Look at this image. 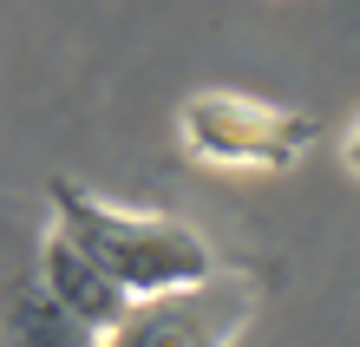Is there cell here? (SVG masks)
Instances as JSON below:
<instances>
[{
    "label": "cell",
    "mask_w": 360,
    "mask_h": 347,
    "mask_svg": "<svg viewBox=\"0 0 360 347\" xmlns=\"http://www.w3.org/2000/svg\"><path fill=\"white\" fill-rule=\"evenodd\" d=\"M39 282H46V289L66 301V308L86 321L92 334H112L118 321L138 308V301L124 295L118 282H112V275H105L86 249L72 243V236H59V229H46V243H39Z\"/></svg>",
    "instance_id": "obj_4"
},
{
    "label": "cell",
    "mask_w": 360,
    "mask_h": 347,
    "mask_svg": "<svg viewBox=\"0 0 360 347\" xmlns=\"http://www.w3.org/2000/svg\"><path fill=\"white\" fill-rule=\"evenodd\" d=\"M177 144L217 170H288L308 158L314 118L243 99V92H197L177 112Z\"/></svg>",
    "instance_id": "obj_2"
},
{
    "label": "cell",
    "mask_w": 360,
    "mask_h": 347,
    "mask_svg": "<svg viewBox=\"0 0 360 347\" xmlns=\"http://www.w3.org/2000/svg\"><path fill=\"white\" fill-rule=\"evenodd\" d=\"M13 347H105V334H92L46 282H27L13 295Z\"/></svg>",
    "instance_id": "obj_5"
},
{
    "label": "cell",
    "mask_w": 360,
    "mask_h": 347,
    "mask_svg": "<svg viewBox=\"0 0 360 347\" xmlns=\"http://www.w3.org/2000/svg\"><path fill=\"white\" fill-rule=\"evenodd\" d=\"M46 203H53V229L72 236V243L86 249L131 301L197 289V282H210L223 269L217 249L203 243V229H190L184 216L112 203V197H98V190L72 184V177H53Z\"/></svg>",
    "instance_id": "obj_1"
},
{
    "label": "cell",
    "mask_w": 360,
    "mask_h": 347,
    "mask_svg": "<svg viewBox=\"0 0 360 347\" xmlns=\"http://www.w3.org/2000/svg\"><path fill=\"white\" fill-rule=\"evenodd\" d=\"M256 301L262 295H256L249 275L217 269L210 282H197V289L138 301V308L105 334V347H236L243 328L256 321Z\"/></svg>",
    "instance_id": "obj_3"
},
{
    "label": "cell",
    "mask_w": 360,
    "mask_h": 347,
    "mask_svg": "<svg viewBox=\"0 0 360 347\" xmlns=\"http://www.w3.org/2000/svg\"><path fill=\"white\" fill-rule=\"evenodd\" d=\"M341 164L360 177V125H354V132H347V144H341Z\"/></svg>",
    "instance_id": "obj_6"
}]
</instances>
